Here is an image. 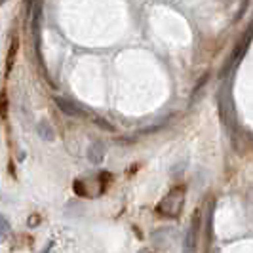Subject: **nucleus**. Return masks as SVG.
Listing matches in <instances>:
<instances>
[{
  "mask_svg": "<svg viewBox=\"0 0 253 253\" xmlns=\"http://www.w3.org/2000/svg\"><path fill=\"white\" fill-rule=\"evenodd\" d=\"M183 194H185V189H183V187L171 189L169 194L156 206V211H158L160 215H166V217H177L179 211H181V208H183Z\"/></svg>",
  "mask_w": 253,
  "mask_h": 253,
  "instance_id": "f257e3e1",
  "label": "nucleus"
},
{
  "mask_svg": "<svg viewBox=\"0 0 253 253\" xmlns=\"http://www.w3.org/2000/svg\"><path fill=\"white\" fill-rule=\"evenodd\" d=\"M198 228H200V213L196 211L192 217V225L187 230V236H185V252L192 253L196 248V240H198Z\"/></svg>",
  "mask_w": 253,
  "mask_h": 253,
  "instance_id": "f03ea898",
  "label": "nucleus"
},
{
  "mask_svg": "<svg viewBox=\"0 0 253 253\" xmlns=\"http://www.w3.org/2000/svg\"><path fill=\"white\" fill-rule=\"evenodd\" d=\"M103 156H105V149H103V145L101 143H93V145L89 147V152H88L89 162H91V164H101Z\"/></svg>",
  "mask_w": 253,
  "mask_h": 253,
  "instance_id": "7ed1b4c3",
  "label": "nucleus"
},
{
  "mask_svg": "<svg viewBox=\"0 0 253 253\" xmlns=\"http://www.w3.org/2000/svg\"><path fill=\"white\" fill-rule=\"evenodd\" d=\"M55 103L59 105V109H61L63 113L71 114V116H86V113H84V111H80L78 107H75V105H71V103L63 101V99H55Z\"/></svg>",
  "mask_w": 253,
  "mask_h": 253,
  "instance_id": "20e7f679",
  "label": "nucleus"
},
{
  "mask_svg": "<svg viewBox=\"0 0 253 253\" xmlns=\"http://www.w3.org/2000/svg\"><path fill=\"white\" fill-rule=\"evenodd\" d=\"M38 133H40V137H42V139L46 137L48 141H51V139H53V135H55V133H53V129H51L50 124H48L46 120L38 124Z\"/></svg>",
  "mask_w": 253,
  "mask_h": 253,
  "instance_id": "39448f33",
  "label": "nucleus"
},
{
  "mask_svg": "<svg viewBox=\"0 0 253 253\" xmlns=\"http://www.w3.org/2000/svg\"><path fill=\"white\" fill-rule=\"evenodd\" d=\"M15 51H17V38L13 40L12 48H10V53H8V65H6V71L10 73L12 71V65H13V55H15Z\"/></svg>",
  "mask_w": 253,
  "mask_h": 253,
  "instance_id": "423d86ee",
  "label": "nucleus"
},
{
  "mask_svg": "<svg viewBox=\"0 0 253 253\" xmlns=\"http://www.w3.org/2000/svg\"><path fill=\"white\" fill-rule=\"evenodd\" d=\"M0 221H2V238H6V236H8V232H10V225H8V219H6V217H2Z\"/></svg>",
  "mask_w": 253,
  "mask_h": 253,
  "instance_id": "0eeeda50",
  "label": "nucleus"
}]
</instances>
